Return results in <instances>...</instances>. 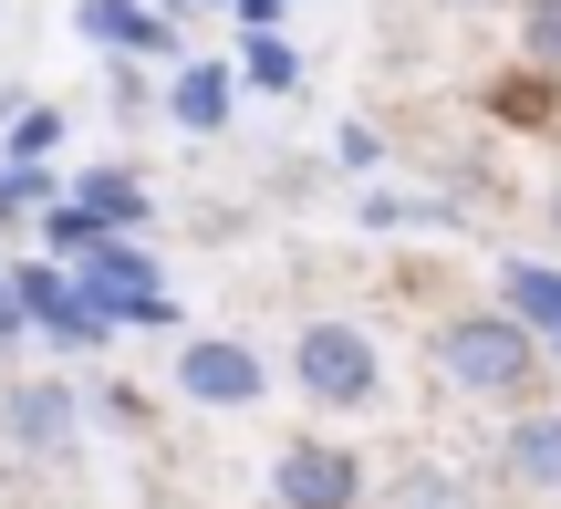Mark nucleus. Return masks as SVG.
<instances>
[{
  "instance_id": "1",
  "label": "nucleus",
  "mask_w": 561,
  "mask_h": 509,
  "mask_svg": "<svg viewBox=\"0 0 561 509\" xmlns=\"http://www.w3.org/2000/svg\"><path fill=\"white\" fill-rule=\"evenodd\" d=\"M541 354H551V344L520 323V312H500V302H489V312H458V323H437V374H447L458 395H489V406H510V395L541 374Z\"/></svg>"
},
{
  "instance_id": "2",
  "label": "nucleus",
  "mask_w": 561,
  "mask_h": 509,
  "mask_svg": "<svg viewBox=\"0 0 561 509\" xmlns=\"http://www.w3.org/2000/svg\"><path fill=\"white\" fill-rule=\"evenodd\" d=\"M291 385L312 395V406H375V385H385V365H375V344H364L354 323H301V344H291Z\"/></svg>"
},
{
  "instance_id": "3",
  "label": "nucleus",
  "mask_w": 561,
  "mask_h": 509,
  "mask_svg": "<svg viewBox=\"0 0 561 509\" xmlns=\"http://www.w3.org/2000/svg\"><path fill=\"white\" fill-rule=\"evenodd\" d=\"M0 437H11V458H73L83 437V395L62 385V374H21V385H0Z\"/></svg>"
},
{
  "instance_id": "4",
  "label": "nucleus",
  "mask_w": 561,
  "mask_h": 509,
  "mask_svg": "<svg viewBox=\"0 0 561 509\" xmlns=\"http://www.w3.org/2000/svg\"><path fill=\"white\" fill-rule=\"evenodd\" d=\"M271 499H280V509H354V499H364V458L343 448V437H280Z\"/></svg>"
},
{
  "instance_id": "5",
  "label": "nucleus",
  "mask_w": 561,
  "mask_h": 509,
  "mask_svg": "<svg viewBox=\"0 0 561 509\" xmlns=\"http://www.w3.org/2000/svg\"><path fill=\"white\" fill-rule=\"evenodd\" d=\"M178 395L208 406V416H240V406L271 395V365L250 344H229V333H198V344H178Z\"/></svg>"
},
{
  "instance_id": "6",
  "label": "nucleus",
  "mask_w": 561,
  "mask_h": 509,
  "mask_svg": "<svg viewBox=\"0 0 561 509\" xmlns=\"http://www.w3.org/2000/svg\"><path fill=\"white\" fill-rule=\"evenodd\" d=\"M83 42H115V53H178V21H157L146 0H83Z\"/></svg>"
},
{
  "instance_id": "7",
  "label": "nucleus",
  "mask_w": 561,
  "mask_h": 509,
  "mask_svg": "<svg viewBox=\"0 0 561 509\" xmlns=\"http://www.w3.org/2000/svg\"><path fill=\"white\" fill-rule=\"evenodd\" d=\"M500 468L520 478V489H561V416H510Z\"/></svg>"
},
{
  "instance_id": "8",
  "label": "nucleus",
  "mask_w": 561,
  "mask_h": 509,
  "mask_svg": "<svg viewBox=\"0 0 561 509\" xmlns=\"http://www.w3.org/2000/svg\"><path fill=\"white\" fill-rule=\"evenodd\" d=\"M167 115H178L187 136H219V125H229V73H219V62H178V83H167Z\"/></svg>"
},
{
  "instance_id": "9",
  "label": "nucleus",
  "mask_w": 561,
  "mask_h": 509,
  "mask_svg": "<svg viewBox=\"0 0 561 509\" xmlns=\"http://www.w3.org/2000/svg\"><path fill=\"white\" fill-rule=\"evenodd\" d=\"M500 312H520V323L551 344V333H561V270H541V261H510V270H500Z\"/></svg>"
},
{
  "instance_id": "10",
  "label": "nucleus",
  "mask_w": 561,
  "mask_h": 509,
  "mask_svg": "<svg viewBox=\"0 0 561 509\" xmlns=\"http://www.w3.org/2000/svg\"><path fill=\"white\" fill-rule=\"evenodd\" d=\"M73 198L94 208V229H146V177L136 166H94V177H73Z\"/></svg>"
},
{
  "instance_id": "11",
  "label": "nucleus",
  "mask_w": 561,
  "mask_h": 509,
  "mask_svg": "<svg viewBox=\"0 0 561 509\" xmlns=\"http://www.w3.org/2000/svg\"><path fill=\"white\" fill-rule=\"evenodd\" d=\"M94 240H104V229H94V208H83V198H53V208H42V250H53V261H83Z\"/></svg>"
},
{
  "instance_id": "12",
  "label": "nucleus",
  "mask_w": 561,
  "mask_h": 509,
  "mask_svg": "<svg viewBox=\"0 0 561 509\" xmlns=\"http://www.w3.org/2000/svg\"><path fill=\"white\" fill-rule=\"evenodd\" d=\"M240 73L261 83V94H291L301 62H291V42H280V32H250V42H240Z\"/></svg>"
},
{
  "instance_id": "13",
  "label": "nucleus",
  "mask_w": 561,
  "mask_h": 509,
  "mask_svg": "<svg viewBox=\"0 0 561 509\" xmlns=\"http://www.w3.org/2000/svg\"><path fill=\"white\" fill-rule=\"evenodd\" d=\"M520 42H530V53H541V62H561V0H530Z\"/></svg>"
},
{
  "instance_id": "14",
  "label": "nucleus",
  "mask_w": 561,
  "mask_h": 509,
  "mask_svg": "<svg viewBox=\"0 0 561 509\" xmlns=\"http://www.w3.org/2000/svg\"><path fill=\"white\" fill-rule=\"evenodd\" d=\"M53 136H62V125H53V104H32V115L11 125V157H53Z\"/></svg>"
},
{
  "instance_id": "15",
  "label": "nucleus",
  "mask_w": 561,
  "mask_h": 509,
  "mask_svg": "<svg viewBox=\"0 0 561 509\" xmlns=\"http://www.w3.org/2000/svg\"><path fill=\"white\" fill-rule=\"evenodd\" d=\"M396 509H458V478H405Z\"/></svg>"
},
{
  "instance_id": "16",
  "label": "nucleus",
  "mask_w": 561,
  "mask_h": 509,
  "mask_svg": "<svg viewBox=\"0 0 561 509\" xmlns=\"http://www.w3.org/2000/svg\"><path fill=\"white\" fill-rule=\"evenodd\" d=\"M21 333H32V312H21V302H0V354H11Z\"/></svg>"
},
{
  "instance_id": "17",
  "label": "nucleus",
  "mask_w": 561,
  "mask_h": 509,
  "mask_svg": "<svg viewBox=\"0 0 561 509\" xmlns=\"http://www.w3.org/2000/svg\"><path fill=\"white\" fill-rule=\"evenodd\" d=\"M229 11H240L250 32H271V21H280V0H229Z\"/></svg>"
},
{
  "instance_id": "18",
  "label": "nucleus",
  "mask_w": 561,
  "mask_h": 509,
  "mask_svg": "<svg viewBox=\"0 0 561 509\" xmlns=\"http://www.w3.org/2000/svg\"><path fill=\"white\" fill-rule=\"evenodd\" d=\"M551 229H561V177H551Z\"/></svg>"
},
{
  "instance_id": "19",
  "label": "nucleus",
  "mask_w": 561,
  "mask_h": 509,
  "mask_svg": "<svg viewBox=\"0 0 561 509\" xmlns=\"http://www.w3.org/2000/svg\"><path fill=\"white\" fill-rule=\"evenodd\" d=\"M187 11H229V0H187Z\"/></svg>"
},
{
  "instance_id": "20",
  "label": "nucleus",
  "mask_w": 561,
  "mask_h": 509,
  "mask_svg": "<svg viewBox=\"0 0 561 509\" xmlns=\"http://www.w3.org/2000/svg\"><path fill=\"white\" fill-rule=\"evenodd\" d=\"M551 365H561V333H551Z\"/></svg>"
}]
</instances>
